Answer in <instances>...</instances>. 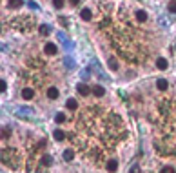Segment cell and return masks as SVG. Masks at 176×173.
<instances>
[{
    "label": "cell",
    "mask_w": 176,
    "mask_h": 173,
    "mask_svg": "<svg viewBox=\"0 0 176 173\" xmlns=\"http://www.w3.org/2000/svg\"><path fill=\"white\" fill-rule=\"evenodd\" d=\"M73 157H75V151H73V150H65V151H64V161L71 162V161H73Z\"/></svg>",
    "instance_id": "cell-8"
},
{
    "label": "cell",
    "mask_w": 176,
    "mask_h": 173,
    "mask_svg": "<svg viewBox=\"0 0 176 173\" xmlns=\"http://www.w3.org/2000/svg\"><path fill=\"white\" fill-rule=\"evenodd\" d=\"M0 86H2V91H5V80H0Z\"/></svg>",
    "instance_id": "cell-27"
},
{
    "label": "cell",
    "mask_w": 176,
    "mask_h": 173,
    "mask_svg": "<svg viewBox=\"0 0 176 173\" xmlns=\"http://www.w3.org/2000/svg\"><path fill=\"white\" fill-rule=\"evenodd\" d=\"M55 120H56L58 124H62V122L65 120V115H64V113H56V117H55Z\"/></svg>",
    "instance_id": "cell-19"
},
{
    "label": "cell",
    "mask_w": 176,
    "mask_h": 173,
    "mask_svg": "<svg viewBox=\"0 0 176 173\" xmlns=\"http://www.w3.org/2000/svg\"><path fill=\"white\" fill-rule=\"evenodd\" d=\"M22 97H24L25 100H31V99L35 97V89H33V88H24V91H22Z\"/></svg>",
    "instance_id": "cell-2"
},
{
    "label": "cell",
    "mask_w": 176,
    "mask_h": 173,
    "mask_svg": "<svg viewBox=\"0 0 176 173\" xmlns=\"http://www.w3.org/2000/svg\"><path fill=\"white\" fill-rule=\"evenodd\" d=\"M107 64H109V67H111L113 71H116V69H118V62H116V58H109V60H107Z\"/></svg>",
    "instance_id": "cell-16"
},
{
    "label": "cell",
    "mask_w": 176,
    "mask_h": 173,
    "mask_svg": "<svg viewBox=\"0 0 176 173\" xmlns=\"http://www.w3.org/2000/svg\"><path fill=\"white\" fill-rule=\"evenodd\" d=\"M156 86H158V89H167L169 88V84H167V80H164V78H158V82H156Z\"/></svg>",
    "instance_id": "cell-9"
},
{
    "label": "cell",
    "mask_w": 176,
    "mask_h": 173,
    "mask_svg": "<svg viewBox=\"0 0 176 173\" xmlns=\"http://www.w3.org/2000/svg\"><path fill=\"white\" fill-rule=\"evenodd\" d=\"M69 2H71L73 5H75V4H78V0H69Z\"/></svg>",
    "instance_id": "cell-28"
},
{
    "label": "cell",
    "mask_w": 176,
    "mask_h": 173,
    "mask_svg": "<svg viewBox=\"0 0 176 173\" xmlns=\"http://www.w3.org/2000/svg\"><path fill=\"white\" fill-rule=\"evenodd\" d=\"M129 173H140V168H138V166H133V168H131V171Z\"/></svg>",
    "instance_id": "cell-24"
},
{
    "label": "cell",
    "mask_w": 176,
    "mask_h": 173,
    "mask_svg": "<svg viewBox=\"0 0 176 173\" xmlns=\"http://www.w3.org/2000/svg\"><path fill=\"white\" fill-rule=\"evenodd\" d=\"M93 93H95L96 97H104V95H105V89H104L102 86H95V88H93Z\"/></svg>",
    "instance_id": "cell-7"
},
{
    "label": "cell",
    "mask_w": 176,
    "mask_h": 173,
    "mask_svg": "<svg viewBox=\"0 0 176 173\" xmlns=\"http://www.w3.org/2000/svg\"><path fill=\"white\" fill-rule=\"evenodd\" d=\"M42 164H44V166H51V164H53V157H51V155H44V157H42Z\"/></svg>",
    "instance_id": "cell-15"
},
{
    "label": "cell",
    "mask_w": 176,
    "mask_h": 173,
    "mask_svg": "<svg viewBox=\"0 0 176 173\" xmlns=\"http://www.w3.org/2000/svg\"><path fill=\"white\" fill-rule=\"evenodd\" d=\"M49 31H51V29H49V26H45V24H44V26H40V35H44V36H45V35H49Z\"/></svg>",
    "instance_id": "cell-18"
},
{
    "label": "cell",
    "mask_w": 176,
    "mask_h": 173,
    "mask_svg": "<svg viewBox=\"0 0 176 173\" xmlns=\"http://www.w3.org/2000/svg\"><path fill=\"white\" fill-rule=\"evenodd\" d=\"M87 77H89V71H87V69H84V71H82V78H87Z\"/></svg>",
    "instance_id": "cell-26"
},
{
    "label": "cell",
    "mask_w": 176,
    "mask_h": 173,
    "mask_svg": "<svg viewBox=\"0 0 176 173\" xmlns=\"http://www.w3.org/2000/svg\"><path fill=\"white\" fill-rule=\"evenodd\" d=\"M76 91H78L82 97H87V95L91 93V89H89V86H87V84H78V86H76Z\"/></svg>",
    "instance_id": "cell-1"
},
{
    "label": "cell",
    "mask_w": 176,
    "mask_h": 173,
    "mask_svg": "<svg viewBox=\"0 0 176 173\" xmlns=\"http://www.w3.org/2000/svg\"><path fill=\"white\" fill-rule=\"evenodd\" d=\"M22 4H24V0H9V7L11 9H18Z\"/></svg>",
    "instance_id": "cell-11"
},
{
    "label": "cell",
    "mask_w": 176,
    "mask_h": 173,
    "mask_svg": "<svg viewBox=\"0 0 176 173\" xmlns=\"http://www.w3.org/2000/svg\"><path fill=\"white\" fill-rule=\"evenodd\" d=\"M80 16H82L84 20H91V18H93V15H91V11H89V9H82Z\"/></svg>",
    "instance_id": "cell-12"
},
{
    "label": "cell",
    "mask_w": 176,
    "mask_h": 173,
    "mask_svg": "<svg viewBox=\"0 0 176 173\" xmlns=\"http://www.w3.org/2000/svg\"><path fill=\"white\" fill-rule=\"evenodd\" d=\"M116 168H118V162L116 161H109L107 162V170L109 171H116Z\"/></svg>",
    "instance_id": "cell-17"
},
{
    "label": "cell",
    "mask_w": 176,
    "mask_h": 173,
    "mask_svg": "<svg viewBox=\"0 0 176 173\" xmlns=\"http://www.w3.org/2000/svg\"><path fill=\"white\" fill-rule=\"evenodd\" d=\"M167 66H169V62H167L165 58H158V60H156V67H158V69H167Z\"/></svg>",
    "instance_id": "cell-5"
},
{
    "label": "cell",
    "mask_w": 176,
    "mask_h": 173,
    "mask_svg": "<svg viewBox=\"0 0 176 173\" xmlns=\"http://www.w3.org/2000/svg\"><path fill=\"white\" fill-rule=\"evenodd\" d=\"M53 137H55V140H58V142H60V140H64V137H65V135H64V131H62V130H55Z\"/></svg>",
    "instance_id": "cell-10"
},
{
    "label": "cell",
    "mask_w": 176,
    "mask_h": 173,
    "mask_svg": "<svg viewBox=\"0 0 176 173\" xmlns=\"http://www.w3.org/2000/svg\"><path fill=\"white\" fill-rule=\"evenodd\" d=\"M67 108H69L71 111H75V109L78 108V102H76L75 99H69V100H67Z\"/></svg>",
    "instance_id": "cell-14"
},
{
    "label": "cell",
    "mask_w": 176,
    "mask_h": 173,
    "mask_svg": "<svg viewBox=\"0 0 176 173\" xmlns=\"http://www.w3.org/2000/svg\"><path fill=\"white\" fill-rule=\"evenodd\" d=\"M136 20H138V22H145V20H147V13L142 11V9L136 11Z\"/></svg>",
    "instance_id": "cell-6"
},
{
    "label": "cell",
    "mask_w": 176,
    "mask_h": 173,
    "mask_svg": "<svg viewBox=\"0 0 176 173\" xmlns=\"http://www.w3.org/2000/svg\"><path fill=\"white\" fill-rule=\"evenodd\" d=\"M16 115H18V117L27 119V117H31V115H33V109H29V108H22V109H18V111H16Z\"/></svg>",
    "instance_id": "cell-3"
},
{
    "label": "cell",
    "mask_w": 176,
    "mask_h": 173,
    "mask_svg": "<svg viewBox=\"0 0 176 173\" xmlns=\"http://www.w3.org/2000/svg\"><path fill=\"white\" fill-rule=\"evenodd\" d=\"M162 173H174V170H173V168H169V166H167V168H164V170H162Z\"/></svg>",
    "instance_id": "cell-23"
},
{
    "label": "cell",
    "mask_w": 176,
    "mask_h": 173,
    "mask_svg": "<svg viewBox=\"0 0 176 173\" xmlns=\"http://www.w3.org/2000/svg\"><path fill=\"white\" fill-rule=\"evenodd\" d=\"M27 5H29V7H31V9H38V5H36V4H35V2H29V4H27Z\"/></svg>",
    "instance_id": "cell-25"
},
{
    "label": "cell",
    "mask_w": 176,
    "mask_h": 173,
    "mask_svg": "<svg viewBox=\"0 0 176 173\" xmlns=\"http://www.w3.org/2000/svg\"><path fill=\"white\" fill-rule=\"evenodd\" d=\"M169 11L171 13H176V0H171L169 2Z\"/></svg>",
    "instance_id": "cell-21"
},
{
    "label": "cell",
    "mask_w": 176,
    "mask_h": 173,
    "mask_svg": "<svg viewBox=\"0 0 176 173\" xmlns=\"http://www.w3.org/2000/svg\"><path fill=\"white\" fill-rule=\"evenodd\" d=\"M44 51H45L47 55H55V53H56V46L49 42V44H45V47H44Z\"/></svg>",
    "instance_id": "cell-4"
},
{
    "label": "cell",
    "mask_w": 176,
    "mask_h": 173,
    "mask_svg": "<svg viewBox=\"0 0 176 173\" xmlns=\"http://www.w3.org/2000/svg\"><path fill=\"white\" fill-rule=\"evenodd\" d=\"M47 97H49V99H56V97H58V89H56V88H49V89H47Z\"/></svg>",
    "instance_id": "cell-13"
},
{
    "label": "cell",
    "mask_w": 176,
    "mask_h": 173,
    "mask_svg": "<svg viewBox=\"0 0 176 173\" xmlns=\"http://www.w3.org/2000/svg\"><path fill=\"white\" fill-rule=\"evenodd\" d=\"M53 5H55L56 9H62V7H64V0H53Z\"/></svg>",
    "instance_id": "cell-20"
},
{
    "label": "cell",
    "mask_w": 176,
    "mask_h": 173,
    "mask_svg": "<svg viewBox=\"0 0 176 173\" xmlns=\"http://www.w3.org/2000/svg\"><path fill=\"white\" fill-rule=\"evenodd\" d=\"M9 131H11L9 128H2V139H7L9 137Z\"/></svg>",
    "instance_id": "cell-22"
}]
</instances>
